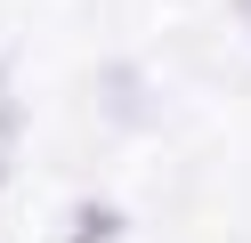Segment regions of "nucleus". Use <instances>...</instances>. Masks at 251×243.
Instances as JSON below:
<instances>
[{"mask_svg":"<svg viewBox=\"0 0 251 243\" xmlns=\"http://www.w3.org/2000/svg\"><path fill=\"white\" fill-rule=\"evenodd\" d=\"M243 16H251V0H243Z\"/></svg>","mask_w":251,"mask_h":243,"instance_id":"nucleus-2","label":"nucleus"},{"mask_svg":"<svg viewBox=\"0 0 251 243\" xmlns=\"http://www.w3.org/2000/svg\"><path fill=\"white\" fill-rule=\"evenodd\" d=\"M105 106H114L122 122H146V89H138V73H122V65H114V73H105Z\"/></svg>","mask_w":251,"mask_h":243,"instance_id":"nucleus-1","label":"nucleus"}]
</instances>
